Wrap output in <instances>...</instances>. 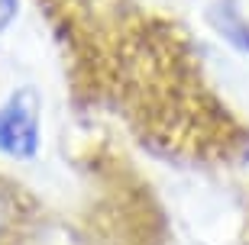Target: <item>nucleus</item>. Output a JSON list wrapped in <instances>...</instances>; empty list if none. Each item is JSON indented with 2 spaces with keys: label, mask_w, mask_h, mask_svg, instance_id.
Here are the masks:
<instances>
[{
  "label": "nucleus",
  "mask_w": 249,
  "mask_h": 245,
  "mask_svg": "<svg viewBox=\"0 0 249 245\" xmlns=\"http://www.w3.org/2000/svg\"><path fill=\"white\" fill-rule=\"evenodd\" d=\"M42 148L39 97L33 87H19L0 103V155L13 162H33Z\"/></svg>",
  "instance_id": "1"
},
{
  "label": "nucleus",
  "mask_w": 249,
  "mask_h": 245,
  "mask_svg": "<svg viewBox=\"0 0 249 245\" xmlns=\"http://www.w3.org/2000/svg\"><path fill=\"white\" fill-rule=\"evenodd\" d=\"M211 19H213V29H217L236 52L249 55V23L243 19L240 7H236L233 0H217L213 10H211Z\"/></svg>",
  "instance_id": "2"
},
{
  "label": "nucleus",
  "mask_w": 249,
  "mask_h": 245,
  "mask_svg": "<svg viewBox=\"0 0 249 245\" xmlns=\"http://www.w3.org/2000/svg\"><path fill=\"white\" fill-rule=\"evenodd\" d=\"M19 16V0H0V36L7 33Z\"/></svg>",
  "instance_id": "3"
}]
</instances>
